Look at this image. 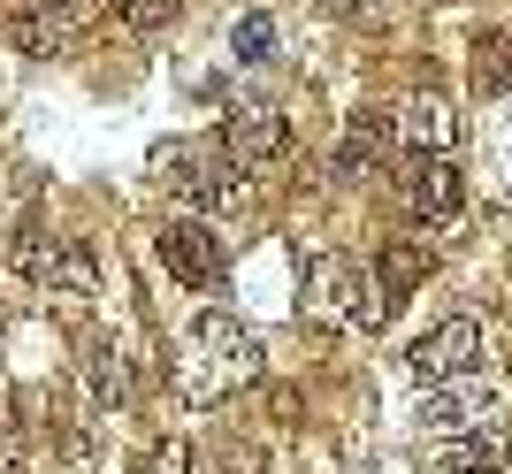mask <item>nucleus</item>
<instances>
[{"label":"nucleus","mask_w":512,"mask_h":474,"mask_svg":"<svg viewBox=\"0 0 512 474\" xmlns=\"http://www.w3.org/2000/svg\"><path fill=\"white\" fill-rule=\"evenodd\" d=\"M505 474H512V467H505Z\"/></svg>","instance_id":"23"},{"label":"nucleus","mask_w":512,"mask_h":474,"mask_svg":"<svg viewBox=\"0 0 512 474\" xmlns=\"http://www.w3.org/2000/svg\"><path fill=\"white\" fill-rule=\"evenodd\" d=\"M306 314H314L321 329H360V337H375V329L390 322V299L383 283H375V260L360 253H314L306 260Z\"/></svg>","instance_id":"2"},{"label":"nucleus","mask_w":512,"mask_h":474,"mask_svg":"<svg viewBox=\"0 0 512 474\" xmlns=\"http://www.w3.org/2000/svg\"><path fill=\"white\" fill-rule=\"evenodd\" d=\"M8 39H16V54H31V62H62L69 46H77V23H69L62 8H16V16H8Z\"/></svg>","instance_id":"12"},{"label":"nucleus","mask_w":512,"mask_h":474,"mask_svg":"<svg viewBox=\"0 0 512 474\" xmlns=\"http://www.w3.org/2000/svg\"><path fill=\"white\" fill-rule=\"evenodd\" d=\"M390 192H398V215L406 222H451L459 215V161L451 153H398V176H390Z\"/></svg>","instance_id":"5"},{"label":"nucleus","mask_w":512,"mask_h":474,"mask_svg":"<svg viewBox=\"0 0 512 474\" xmlns=\"http://www.w3.org/2000/svg\"><path fill=\"white\" fill-rule=\"evenodd\" d=\"M398 161V130H390V108H360L344 123L337 153H329V176L337 184H375V176Z\"/></svg>","instance_id":"8"},{"label":"nucleus","mask_w":512,"mask_h":474,"mask_svg":"<svg viewBox=\"0 0 512 474\" xmlns=\"http://www.w3.org/2000/svg\"><path fill=\"white\" fill-rule=\"evenodd\" d=\"M321 8H329V16H344V23H367V16H375V0H321Z\"/></svg>","instance_id":"21"},{"label":"nucleus","mask_w":512,"mask_h":474,"mask_svg":"<svg viewBox=\"0 0 512 474\" xmlns=\"http://www.w3.org/2000/svg\"><path fill=\"white\" fill-rule=\"evenodd\" d=\"M39 8H62V16H69V8H85V0H39Z\"/></svg>","instance_id":"22"},{"label":"nucleus","mask_w":512,"mask_h":474,"mask_svg":"<svg viewBox=\"0 0 512 474\" xmlns=\"http://www.w3.org/2000/svg\"><path fill=\"white\" fill-rule=\"evenodd\" d=\"M214 153H222L237 176L268 184V176L291 161V123H283L268 100H237V108L222 115V130H214Z\"/></svg>","instance_id":"3"},{"label":"nucleus","mask_w":512,"mask_h":474,"mask_svg":"<svg viewBox=\"0 0 512 474\" xmlns=\"http://www.w3.org/2000/svg\"><path fill=\"white\" fill-rule=\"evenodd\" d=\"M153 253H161V268H169L184 291H214V283L230 276L222 237H214L199 215H169V222H161V237H153Z\"/></svg>","instance_id":"7"},{"label":"nucleus","mask_w":512,"mask_h":474,"mask_svg":"<svg viewBox=\"0 0 512 474\" xmlns=\"http://www.w3.org/2000/svg\"><path fill=\"white\" fill-rule=\"evenodd\" d=\"M115 23H123V31H161V23H176V0H123Z\"/></svg>","instance_id":"18"},{"label":"nucleus","mask_w":512,"mask_h":474,"mask_svg":"<svg viewBox=\"0 0 512 474\" xmlns=\"http://www.w3.org/2000/svg\"><path fill=\"white\" fill-rule=\"evenodd\" d=\"M497 413H505V398H497L490 375H459V383H428V390H421V413H413V429H421L428 444H451V436L490 429Z\"/></svg>","instance_id":"4"},{"label":"nucleus","mask_w":512,"mask_h":474,"mask_svg":"<svg viewBox=\"0 0 512 474\" xmlns=\"http://www.w3.org/2000/svg\"><path fill=\"white\" fill-rule=\"evenodd\" d=\"M184 352H192V360H176V375H184V398H192V406H214L222 390L260 375V329H245L237 314H222V306H207L192 322Z\"/></svg>","instance_id":"1"},{"label":"nucleus","mask_w":512,"mask_h":474,"mask_svg":"<svg viewBox=\"0 0 512 474\" xmlns=\"http://www.w3.org/2000/svg\"><path fill=\"white\" fill-rule=\"evenodd\" d=\"M390 130H398V153H459V115L436 92H413L390 108Z\"/></svg>","instance_id":"9"},{"label":"nucleus","mask_w":512,"mask_h":474,"mask_svg":"<svg viewBox=\"0 0 512 474\" xmlns=\"http://www.w3.org/2000/svg\"><path fill=\"white\" fill-rule=\"evenodd\" d=\"M230 54L237 62H268V54H276V16H268V8H245L237 31H230Z\"/></svg>","instance_id":"16"},{"label":"nucleus","mask_w":512,"mask_h":474,"mask_svg":"<svg viewBox=\"0 0 512 474\" xmlns=\"http://www.w3.org/2000/svg\"><path fill=\"white\" fill-rule=\"evenodd\" d=\"M207 467H214V474H260V452H253V444H237V436H222Z\"/></svg>","instance_id":"20"},{"label":"nucleus","mask_w":512,"mask_h":474,"mask_svg":"<svg viewBox=\"0 0 512 474\" xmlns=\"http://www.w3.org/2000/svg\"><path fill=\"white\" fill-rule=\"evenodd\" d=\"M138 474H192V444H184V436H169V444H153V452L138 459Z\"/></svg>","instance_id":"19"},{"label":"nucleus","mask_w":512,"mask_h":474,"mask_svg":"<svg viewBox=\"0 0 512 474\" xmlns=\"http://www.w3.org/2000/svg\"><path fill=\"white\" fill-rule=\"evenodd\" d=\"M23 467H31V429H23L16 390H0V474H23Z\"/></svg>","instance_id":"15"},{"label":"nucleus","mask_w":512,"mask_h":474,"mask_svg":"<svg viewBox=\"0 0 512 474\" xmlns=\"http://www.w3.org/2000/svg\"><path fill=\"white\" fill-rule=\"evenodd\" d=\"M428 268H436V253H428L421 237H383V253H375V283H383L390 306L406 299V291H421Z\"/></svg>","instance_id":"13"},{"label":"nucleus","mask_w":512,"mask_h":474,"mask_svg":"<svg viewBox=\"0 0 512 474\" xmlns=\"http://www.w3.org/2000/svg\"><path fill=\"white\" fill-rule=\"evenodd\" d=\"M54 253H62V237L46 230V222H23V230H16V245H8V276L39 283L46 268H54Z\"/></svg>","instance_id":"14"},{"label":"nucleus","mask_w":512,"mask_h":474,"mask_svg":"<svg viewBox=\"0 0 512 474\" xmlns=\"http://www.w3.org/2000/svg\"><path fill=\"white\" fill-rule=\"evenodd\" d=\"M85 398H92V413H123L130 398H138V375H130V352L123 345H92L85 352Z\"/></svg>","instance_id":"11"},{"label":"nucleus","mask_w":512,"mask_h":474,"mask_svg":"<svg viewBox=\"0 0 512 474\" xmlns=\"http://www.w3.org/2000/svg\"><path fill=\"white\" fill-rule=\"evenodd\" d=\"M39 291L62 306V314H85V306L100 299V260H92L85 237H62V253H54V268L39 276Z\"/></svg>","instance_id":"10"},{"label":"nucleus","mask_w":512,"mask_h":474,"mask_svg":"<svg viewBox=\"0 0 512 474\" xmlns=\"http://www.w3.org/2000/svg\"><path fill=\"white\" fill-rule=\"evenodd\" d=\"M482 360H490V337H482V322L474 314H451V322H436L421 337V345L406 352L413 383H459V375H482Z\"/></svg>","instance_id":"6"},{"label":"nucleus","mask_w":512,"mask_h":474,"mask_svg":"<svg viewBox=\"0 0 512 474\" xmlns=\"http://www.w3.org/2000/svg\"><path fill=\"white\" fill-rule=\"evenodd\" d=\"M474 85L482 92H512V31H497V39L474 46Z\"/></svg>","instance_id":"17"}]
</instances>
